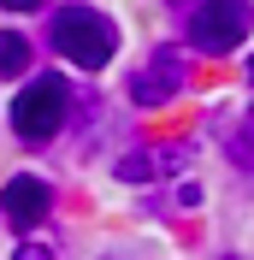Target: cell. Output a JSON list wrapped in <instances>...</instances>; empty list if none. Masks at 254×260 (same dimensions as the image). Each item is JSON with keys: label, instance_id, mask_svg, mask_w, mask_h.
Returning a JSON list of instances; mask_svg holds the SVG:
<instances>
[{"label": "cell", "instance_id": "cell-4", "mask_svg": "<svg viewBox=\"0 0 254 260\" xmlns=\"http://www.w3.org/2000/svg\"><path fill=\"white\" fill-rule=\"evenodd\" d=\"M183 83H189V65L177 59L172 48H160L154 59H148L142 71L130 77V101H136V107H166V101H172Z\"/></svg>", "mask_w": 254, "mask_h": 260}, {"label": "cell", "instance_id": "cell-10", "mask_svg": "<svg viewBox=\"0 0 254 260\" xmlns=\"http://www.w3.org/2000/svg\"><path fill=\"white\" fill-rule=\"evenodd\" d=\"M248 77H254V65H248Z\"/></svg>", "mask_w": 254, "mask_h": 260}, {"label": "cell", "instance_id": "cell-6", "mask_svg": "<svg viewBox=\"0 0 254 260\" xmlns=\"http://www.w3.org/2000/svg\"><path fill=\"white\" fill-rule=\"evenodd\" d=\"M24 65H30V42L12 36V30H0V77H18Z\"/></svg>", "mask_w": 254, "mask_h": 260}, {"label": "cell", "instance_id": "cell-9", "mask_svg": "<svg viewBox=\"0 0 254 260\" xmlns=\"http://www.w3.org/2000/svg\"><path fill=\"white\" fill-rule=\"evenodd\" d=\"M6 12H30V6H42V0H0Z\"/></svg>", "mask_w": 254, "mask_h": 260}, {"label": "cell", "instance_id": "cell-5", "mask_svg": "<svg viewBox=\"0 0 254 260\" xmlns=\"http://www.w3.org/2000/svg\"><path fill=\"white\" fill-rule=\"evenodd\" d=\"M48 207H53V189H48V178H36V172H24V178H12L6 189H0V213H6L18 231L42 225Z\"/></svg>", "mask_w": 254, "mask_h": 260}, {"label": "cell", "instance_id": "cell-8", "mask_svg": "<svg viewBox=\"0 0 254 260\" xmlns=\"http://www.w3.org/2000/svg\"><path fill=\"white\" fill-rule=\"evenodd\" d=\"M12 260H53V254H48V248H30V243H18V248H12Z\"/></svg>", "mask_w": 254, "mask_h": 260}, {"label": "cell", "instance_id": "cell-1", "mask_svg": "<svg viewBox=\"0 0 254 260\" xmlns=\"http://www.w3.org/2000/svg\"><path fill=\"white\" fill-rule=\"evenodd\" d=\"M48 42L77 65V71H101V65L112 59V48H118V30H112V18L95 12V6H59Z\"/></svg>", "mask_w": 254, "mask_h": 260}, {"label": "cell", "instance_id": "cell-3", "mask_svg": "<svg viewBox=\"0 0 254 260\" xmlns=\"http://www.w3.org/2000/svg\"><path fill=\"white\" fill-rule=\"evenodd\" d=\"M248 18H254L248 0H201L189 12V42L201 53H231L248 36Z\"/></svg>", "mask_w": 254, "mask_h": 260}, {"label": "cell", "instance_id": "cell-7", "mask_svg": "<svg viewBox=\"0 0 254 260\" xmlns=\"http://www.w3.org/2000/svg\"><path fill=\"white\" fill-rule=\"evenodd\" d=\"M225 148H231V160H237L242 172H254V113H248V118L237 124V136H231Z\"/></svg>", "mask_w": 254, "mask_h": 260}, {"label": "cell", "instance_id": "cell-2", "mask_svg": "<svg viewBox=\"0 0 254 260\" xmlns=\"http://www.w3.org/2000/svg\"><path fill=\"white\" fill-rule=\"evenodd\" d=\"M65 107H71V89H65V77H36L30 89H18V101H12V130H18V142H30V148H42V142H53L59 136V124H65Z\"/></svg>", "mask_w": 254, "mask_h": 260}]
</instances>
